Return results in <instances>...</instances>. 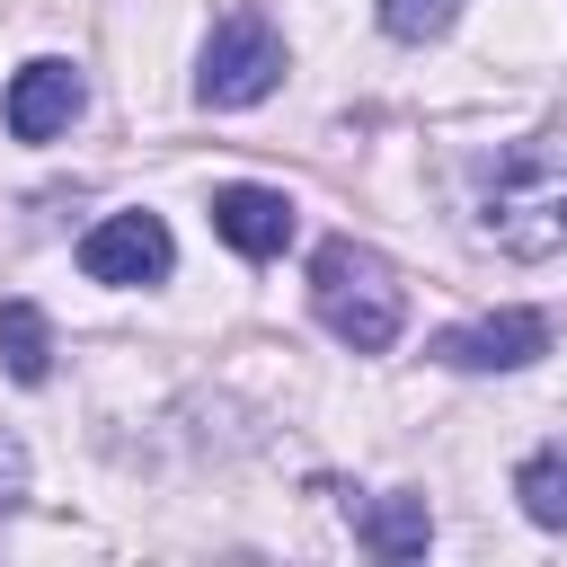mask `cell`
<instances>
[{"label": "cell", "instance_id": "cell-9", "mask_svg": "<svg viewBox=\"0 0 567 567\" xmlns=\"http://www.w3.org/2000/svg\"><path fill=\"white\" fill-rule=\"evenodd\" d=\"M0 363H9V381H18V390L53 381V328H44V310H35V301H0Z\"/></svg>", "mask_w": 567, "mask_h": 567}, {"label": "cell", "instance_id": "cell-8", "mask_svg": "<svg viewBox=\"0 0 567 567\" xmlns=\"http://www.w3.org/2000/svg\"><path fill=\"white\" fill-rule=\"evenodd\" d=\"M354 540L372 549V558H425V540H434V514H425V496H408V487H390V496H363L354 505Z\"/></svg>", "mask_w": 567, "mask_h": 567}, {"label": "cell", "instance_id": "cell-6", "mask_svg": "<svg viewBox=\"0 0 567 567\" xmlns=\"http://www.w3.org/2000/svg\"><path fill=\"white\" fill-rule=\"evenodd\" d=\"M89 106V89H80V71L71 62H27L18 80H9V97H0V124L18 133V142H53V133H71V115Z\"/></svg>", "mask_w": 567, "mask_h": 567}, {"label": "cell", "instance_id": "cell-4", "mask_svg": "<svg viewBox=\"0 0 567 567\" xmlns=\"http://www.w3.org/2000/svg\"><path fill=\"white\" fill-rule=\"evenodd\" d=\"M177 266V239L159 213H106L80 230V275L89 284H159Z\"/></svg>", "mask_w": 567, "mask_h": 567}, {"label": "cell", "instance_id": "cell-10", "mask_svg": "<svg viewBox=\"0 0 567 567\" xmlns=\"http://www.w3.org/2000/svg\"><path fill=\"white\" fill-rule=\"evenodd\" d=\"M514 496H523V514L532 523H567V434L558 443H540V452H523V470H514Z\"/></svg>", "mask_w": 567, "mask_h": 567}, {"label": "cell", "instance_id": "cell-2", "mask_svg": "<svg viewBox=\"0 0 567 567\" xmlns=\"http://www.w3.org/2000/svg\"><path fill=\"white\" fill-rule=\"evenodd\" d=\"M310 310H319V328H328L337 346L381 354V346H399V328H408V284H399V266H390L381 248H363V239H319V257H310Z\"/></svg>", "mask_w": 567, "mask_h": 567}, {"label": "cell", "instance_id": "cell-12", "mask_svg": "<svg viewBox=\"0 0 567 567\" xmlns=\"http://www.w3.org/2000/svg\"><path fill=\"white\" fill-rule=\"evenodd\" d=\"M9 505H27V452H18V434H0V514Z\"/></svg>", "mask_w": 567, "mask_h": 567}, {"label": "cell", "instance_id": "cell-11", "mask_svg": "<svg viewBox=\"0 0 567 567\" xmlns=\"http://www.w3.org/2000/svg\"><path fill=\"white\" fill-rule=\"evenodd\" d=\"M461 9H470V0H381V27H390L399 44H434Z\"/></svg>", "mask_w": 567, "mask_h": 567}, {"label": "cell", "instance_id": "cell-3", "mask_svg": "<svg viewBox=\"0 0 567 567\" xmlns=\"http://www.w3.org/2000/svg\"><path fill=\"white\" fill-rule=\"evenodd\" d=\"M275 80H284V35H275V18H266V9H230V18L204 35L195 97L230 115V106H257V97H275Z\"/></svg>", "mask_w": 567, "mask_h": 567}, {"label": "cell", "instance_id": "cell-1", "mask_svg": "<svg viewBox=\"0 0 567 567\" xmlns=\"http://www.w3.org/2000/svg\"><path fill=\"white\" fill-rule=\"evenodd\" d=\"M478 239L505 248V257L567 248V142L532 133V142H505L478 168Z\"/></svg>", "mask_w": 567, "mask_h": 567}, {"label": "cell", "instance_id": "cell-7", "mask_svg": "<svg viewBox=\"0 0 567 567\" xmlns=\"http://www.w3.org/2000/svg\"><path fill=\"white\" fill-rule=\"evenodd\" d=\"M213 230L239 248V257H284L292 248V195L284 186H213Z\"/></svg>", "mask_w": 567, "mask_h": 567}, {"label": "cell", "instance_id": "cell-5", "mask_svg": "<svg viewBox=\"0 0 567 567\" xmlns=\"http://www.w3.org/2000/svg\"><path fill=\"white\" fill-rule=\"evenodd\" d=\"M425 354L452 363V372H523V363L549 354V319H540V310H487V319L443 328Z\"/></svg>", "mask_w": 567, "mask_h": 567}]
</instances>
